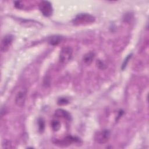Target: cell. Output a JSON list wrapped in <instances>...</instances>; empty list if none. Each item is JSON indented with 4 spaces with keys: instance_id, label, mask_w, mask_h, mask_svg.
<instances>
[{
    "instance_id": "cell-14",
    "label": "cell",
    "mask_w": 149,
    "mask_h": 149,
    "mask_svg": "<svg viewBox=\"0 0 149 149\" xmlns=\"http://www.w3.org/2000/svg\"><path fill=\"white\" fill-rule=\"evenodd\" d=\"M38 125H39V129L40 131H42L44 128V122L42 119H40L38 122Z\"/></svg>"
},
{
    "instance_id": "cell-7",
    "label": "cell",
    "mask_w": 149,
    "mask_h": 149,
    "mask_svg": "<svg viewBox=\"0 0 149 149\" xmlns=\"http://www.w3.org/2000/svg\"><path fill=\"white\" fill-rule=\"evenodd\" d=\"M79 141V139L76 138V137H74L72 136H67L66 137L64 138L63 139H62V140H61L60 143L61 145H66V144H72L73 143H76Z\"/></svg>"
},
{
    "instance_id": "cell-1",
    "label": "cell",
    "mask_w": 149,
    "mask_h": 149,
    "mask_svg": "<svg viewBox=\"0 0 149 149\" xmlns=\"http://www.w3.org/2000/svg\"><path fill=\"white\" fill-rule=\"evenodd\" d=\"M95 21V17L88 13H80L76 16L73 20L74 25H83L92 23Z\"/></svg>"
},
{
    "instance_id": "cell-11",
    "label": "cell",
    "mask_w": 149,
    "mask_h": 149,
    "mask_svg": "<svg viewBox=\"0 0 149 149\" xmlns=\"http://www.w3.org/2000/svg\"><path fill=\"white\" fill-rule=\"evenodd\" d=\"M51 127L55 131H58L61 127V123L58 120H54L51 122Z\"/></svg>"
},
{
    "instance_id": "cell-9",
    "label": "cell",
    "mask_w": 149,
    "mask_h": 149,
    "mask_svg": "<svg viewBox=\"0 0 149 149\" xmlns=\"http://www.w3.org/2000/svg\"><path fill=\"white\" fill-rule=\"evenodd\" d=\"M62 37L58 35H55L50 37L48 39V42L52 45H58L62 41Z\"/></svg>"
},
{
    "instance_id": "cell-6",
    "label": "cell",
    "mask_w": 149,
    "mask_h": 149,
    "mask_svg": "<svg viewBox=\"0 0 149 149\" xmlns=\"http://www.w3.org/2000/svg\"><path fill=\"white\" fill-rule=\"evenodd\" d=\"M26 98V93L24 91H19L15 97V103L19 107H22L24 104Z\"/></svg>"
},
{
    "instance_id": "cell-15",
    "label": "cell",
    "mask_w": 149,
    "mask_h": 149,
    "mask_svg": "<svg viewBox=\"0 0 149 149\" xmlns=\"http://www.w3.org/2000/svg\"><path fill=\"white\" fill-rule=\"evenodd\" d=\"M15 6L19 9H20L22 7V5L21 4V2L20 1H16L15 2Z\"/></svg>"
},
{
    "instance_id": "cell-10",
    "label": "cell",
    "mask_w": 149,
    "mask_h": 149,
    "mask_svg": "<svg viewBox=\"0 0 149 149\" xmlns=\"http://www.w3.org/2000/svg\"><path fill=\"white\" fill-rule=\"evenodd\" d=\"M55 115L58 117H61V118H63L66 119H70V113L69 112H68L67 111H66L63 109H57L55 111Z\"/></svg>"
},
{
    "instance_id": "cell-4",
    "label": "cell",
    "mask_w": 149,
    "mask_h": 149,
    "mask_svg": "<svg viewBox=\"0 0 149 149\" xmlns=\"http://www.w3.org/2000/svg\"><path fill=\"white\" fill-rule=\"evenodd\" d=\"M39 9L41 13L46 17H49L52 15L53 12V8L51 3L47 1H44L40 2L39 5Z\"/></svg>"
},
{
    "instance_id": "cell-2",
    "label": "cell",
    "mask_w": 149,
    "mask_h": 149,
    "mask_svg": "<svg viewBox=\"0 0 149 149\" xmlns=\"http://www.w3.org/2000/svg\"><path fill=\"white\" fill-rule=\"evenodd\" d=\"M110 132L107 129H104L98 131L95 133L94 139L99 144L106 143L110 138Z\"/></svg>"
},
{
    "instance_id": "cell-12",
    "label": "cell",
    "mask_w": 149,
    "mask_h": 149,
    "mask_svg": "<svg viewBox=\"0 0 149 149\" xmlns=\"http://www.w3.org/2000/svg\"><path fill=\"white\" fill-rule=\"evenodd\" d=\"M132 54H131L128 55L126 56V58L124 60V61H123V63H122V68H122V70H124L125 68L126 67V66H127V63H128L129 60H130V58H132Z\"/></svg>"
},
{
    "instance_id": "cell-5",
    "label": "cell",
    "mask_w": 149,
    "mask_h": 149,
    "mask_svg": "<svg viewBox=\"0 0 149 149\" xmlns=\"http://www.w3.org/2000/svg\"><path fill=\"white\" fill-rule=\"evenodd\" d=\"M13 41V36L10 34H8L4 36L2 39L1 43V50L2 52L6 51L10 47Z\"/></svg>"
},
{
    "instance_id": "cell-13",
    "label": "cell",
    "mask_w": 149,
    "mask_h": 149,
    "mask_svg": "<svg viewBox=\"0 0 149 149\" xmlns=\"http://www.w3.org/2000/svg\"><path fill=\"white\" fill-rule=\"evenodd\" d=\"M68 100L65 98H61L58 101V104L60 105H63L68 104Z\"/></svg>"
},
{
    "instance_id": "cell-3",
    "label": "cell",
    "mask_w": 149,
    "mask_h": 149,
    "mask_svg": "<svg viewBox=\"0 0 149 149\" xmlns=\"http://www.w3.org/2000/svg\"><path fill=\"white\" fill-rule=\"evenodd\" d=\"M73 54L72 49L69 47H65L63 48L59 54V59L61 63L66 64L72 58Z\"/></svg>"
},
{
    "instance_id": "cell-8",
    "label": "cell",
    "mask_w": 149,
    "mask_h": 149,
    "mask_svg": "<svg viewBox=\"0 0 149 149\" xmlns=\"http://www.w3.org/2000/svg\"><path fill=\"white\" fill-rule=\"evenodd\" d=\"M94 57H95L94 53L92 52H90L87 53L86 55H84L83 58V61L85 64L89 65L92 63Z\"/></svg>"
}]
</instances>
